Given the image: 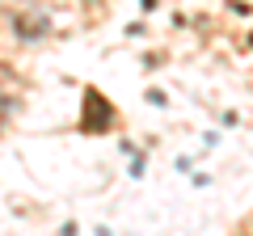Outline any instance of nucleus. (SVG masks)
Masks as SVG:
<instances>
[{"label":"nucleus","instance_id":"f257e3e1","mask_svg":"<svg viewBox=\"0 0 253 236\" xmlns=\"http://www.w3.org/2000/svg\"><path fill=\"white\" fill-rule=\"evenodd\" d=\"M13 30H17L21 38H42L46 34V17H38V13H21V17H13Z\"/></svg>","mask_w":253,"mask_h":236},{"label":"nucleus","instance_id":"f03ea898","mask_svg":"<svg viewBox=\"0 0 253 236\" xmlns=\"http://www.w3.org/2000/svg\"><path fill=\"white\" fill-rule=\"evenodd\" d=\"M0 118H4V101H0Z\"/></svg>","mask_w":253,"mask_h":236}]
</instances>
